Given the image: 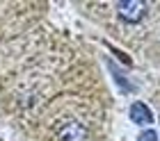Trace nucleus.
<instances>
[{
  "label": "nucleus",
  "instance_id": "f03ea898",
  "mask_svg": "<svg viewBox=\"0 0 160 141\" xmlns=\"http://www.w3.org/2000/svg\"><path fill=\"white\" fill-rule=\"evenodd\" d=\"M60 141H87V128L78 121H69L57 130Z\"/></svg>",
  "mask_w": 160,
  "mask_h": 141
},
{
  "label": "nucleus",
  "instance_id": "7ed1b4c3",
  "mask_svg": "<svg viewBox=\"0 0 160 141\" xmlns=\"http://www.w3.org/2000/svg\"><path fill=\"white\" fill-rule=\"evenodd\" d=\"M130 118H133V123H137V125H149V123H153V112H151L144 102L135 100L133 105H130Z\"/></svg>",
  "mask_w": 160,
  "mask_h": 141
},
{
  "label": "nucleus",
  "instance_id": "20e7f679",
  "mask_svg": "<svg viewBox=\"0 0 160 141\" xmlns=\"http://www.w3.org/2000/svg\"><path fill=\"white\" fill-rule=\"evenodd\" d=\"M137 141H158V132L156 130H142L137 134Z\"/></svg>",
  "mask_w": 160,
  "mask_h": 141
},
{
  "label": "nucleus",
  "instance_id": "f257e3e1",
  "mask_svg": "<svg viewBox=\"0 0 160 141\" xmlns=\"http://www.w3.org/2000/svg\"><path fill=\"white\" fill-rule=\"evenodd\" d=\"M149 12V2L144 0H121L117 2V16L126 23H140Z\"/></svg>",
  "mask_w": 160,
  "mask_h": 141
}]
</instances>
